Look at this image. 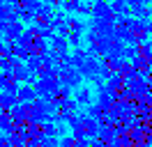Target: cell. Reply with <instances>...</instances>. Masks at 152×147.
Wrapping results in <instances>:
<instances>
[{"label":"cell","mask_w":152,"mask_h":147,"mask_svg":"<svg viewBox=\"0 0 152 147\" xmlns=\"http://www.w3.org/2000/svg\"><path fill=\"white\" fill-rule=\"evenodd\" d=\"M86 129L90 131V133H95V122H86Z\"/></svg>","instance_id":"cell-1"}]
</instances>
